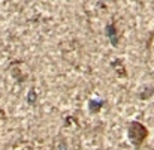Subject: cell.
<instances>
[{
	"instance_id": "6da1fadb",
	"label": "cell",
	"mask_w": 154,
	"mask_h": 150,
	"mask_svg": "<svg viewBox=\"0 0 154 150\" xmlns=\"http://www.w3.org/2000/svg\"><path fill=\"white\" fill-rule=\"evenodd\" d=\"M127 135H129L130 143H132L136 149H139V147L144 144V141L147 140V137H148V129H147L141 122H132V123L129 125Z\"/></svg>"
},
{
	"instance_id": "7a4b0ae2",
	"label": "cell",
	"mask_w": 154,
	"mask_h": 150,
	"mask_svg": "<svg viewBox=\"0 0 154 150\" xmlns=\"http://www.w3.org/2000/svg\"><path fill=\"white\" fill-rule=\"evenodd\" d=\"M106 36H108L109 42L112 44V47H118L120 36H118V30H117V27H115L114 23H111V24L106 26Z\"/></svg>"
},
{
	"instance_id": "3957f363",
	"label": "cell",
	"mask_w": 154,
	"mask_h": 150,
	"mask_svg": "<svg viewBox=\"0 0 154 150\" xmlns=\"http://www.w3.org/2000/svg\"><path fill=\"white\" fill-rule=\"evenodd\" d=\"M103 105H105V101H102V99H91V101H88V110H90V113H93V114L99 113V111L102 110Z\"/></svg>"
},
{
	"instance_id": "277c9868",
	"label": "cell",
	"mask_w": 154,
	"mask_h": 150,
	"mask_svg": "<svg viewBox=\"0 0 154 150\" xmlns=\"http://www.w3.org/2000/svg\"><path fill=\"white\" fill-rule=\"evenodd\" d=\"M112 68L117 71V74H118L120 77H126V75H127V74H126V69H124V66H123V62H121L120 59H117V60L112 62Z\"/></svg>"
},
{
	"instance_id": "5b68a950",
	"label": "cell",
	"mask_w": 154,
	"mask_h": 150,
	"mask_svg": "<svg viewBox=\"0 0 154 150\" xmlns=\"http://www.w3.org/2000/svg\"><path fill=\"white\" fill-rule=\"evenodd\" d=\"M36 101H38L36 90H35V89H30V90H29V95H27V102H29L30 105H35V104H36Z\"/></svg>"
},
{
	"instance_id": "8992f818",
	"label": "cell",
	"mask_w": 154,
	"mask_h": 150,
	"mask_svg": "<svg viewBox=\"0 0 154 150\" xmlns=\"http://www.w3.org/2000/svg\"><path fill=\"white\" fill-rule=\"evenodd\" d=\"M153 93H154V89H153V87H148L145 92H142V93L139 95V98H141V99H148Z\"/></svg>"
}]
</instances>
